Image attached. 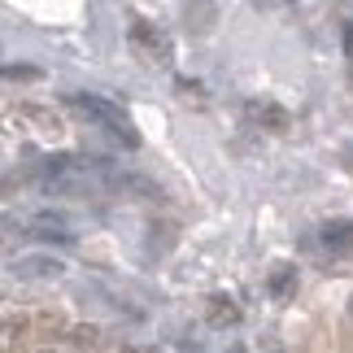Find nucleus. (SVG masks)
<instances>
[{
  "label": "nucleus",
  "instance_id": "1",
  "mask_svg": "<svg viewBox=\"0 0 353 353\" xmlns=\"http://www.w3.org/2000/svg\"><path fill=\"white\" fill-rule=\"evenodd\" d=\"M74 105V110H83L88 118H97L105 131H114L127 148H140V131H135V122H131V114L127 110H118L114 101H105V97H92V92H70L65 97Z\"/></svg>",
  "mask_w": 353,
  "mask_h": 353
},
{
  "label": "nucleus",
  "instance_id": "2",
  "mask_svg": "<svg viewBox=\"0 0 353 353\" xmlns=\"http://www.w3.org/2000/svg\"><path fill=\"white\" fill-rule=\"evenodd\" d=\"M131 44L140 52H148V61H170V39L161 35L153 22H144V18L131 22Z\"/></svg>",
  "mask_w": 353,
  "mask_h": 353
},
{
  "label": "nucleus",
  "instance_id": "3",
  "mask_svg": "<svg viewBox=\"0 0 353 353\" xmlns=\"http://www.w3.org/2000/svg\"><path fill=\"white\" fill-rule=\"evenodd\" d=\"M13 275L18 279H57L61 262L57 257H18V262H13Z\"/></svg>",
  "mask_w": 353,
  "mask_h": 353
},
{
  "label": "nucleus",
  "instance_id": "4",
  "mask_svg": "<svg viewBox=\"0 0 353 353\" xmlns=\"http://www.w3.org/2000/svg\"><path fill=\"white\" fill-rule=\"evenodd\" d=\"M323 244H327L332 253H353V223L345 219H332V223H323Z\"/></svg>",
  "mask_w": 353,
  "mask_h": 353
},
{
  "label": "nucleus",
  "instance_id": "5",
  "mask_svg": "<svg viewBox=\"0 0 353 353\" xmlns=\"http://www.w3.org/2000/svg\"><path fill=\"white\" fill-rule=\"evenodd\" d=\"M266 288H270V296H275V301H288V296L296 292V266H288V262H279L275 270H270Z\"/></svg>",
  "mask_w": 353,
  "mask_h": 353
},
{
  "label": "nucleus",
  "instance_id": "6",
  "mask_svg": "<svg viewBox=\"0 0 353 353\" xmlns=\"http://www.w3.org/2000/svg\"><path fill=\"white\" fill-rule=\"evenodd\" d=\"M249 114H253L257 122H266V131H288V127H292L288 110H279V105H262V101H253V105H249Z\"/></svg>",
  "mask_w": 353,
  "mask_h": 353
},
{
  "label": "nucleus",
  "instance_id": "7",
  "mask_svg": "<svg viewBox=\"0 0 353 353\" xmlns=\"http://www.w3.org/2000/svg\"><path fill=\"white\" fill-rule=\"evenodd\" d=\"M210 323L214 327H227V323H240V310L232 305V296H210Z\"/></svg>",
  "mask_w": 353,
  "mask_h": 353
},
{
  "label": "nucleus",
  "instance_id": "8",
  "mask_svg": "<svg viewBox=\"0 0 353 353\" xmlns=\"http://www.w3.org/2000/svg\"><path fill=\"white\" fill-rule=\"evenodd\" d=\"M0 74L5 79H39L35 65H0Z\"/></svg>",
  "mask_w": 353,
  "mask_h": 353
},
{
  "label": "nucleus",
  "instance_id": "9",
  "mask_svg": "<svg viewBox=\"0 0 353 353\" xmlns=\"http://www.w3.org/2000/svg\"><path fill=\"white\" fill-rule=\"evenodd\" d=\"M345 57H349V70H353V22L345 26Z\"/></svg>",
  "mask_w": 353,
  "mask_h": 353
},
{
  "label": "nucleus",
  "instance_id": "10",
  "mask_svg": "<svg viewBox=\"0 0 353 353\" xmlns=\"http://www.w3.org/2000/svg\"><path fill=\"white\" fill-rule=\"evenodd\" d=\"M227 353H249V349H244V345H227Z\"/></svg>",
  "mask_w": 353,
  "mask_h": 353
},
{
  "label": "nucleus",
  "instance_id": "11",
  "mask_svg": "<svg viewBox=\"0 0 353 353\" xmlns=\"http://www.w3.org/2000/svg\"><path fill=\"white\" fill-rule=\"evenodd\" d=\"M349 319H353V296H349Z\"/></svg>",
  "mask_w": 353,
  "mask_h": 353
},
{
  "label": "nucleus",
  "instance_id": "12",
  "mask_svg": "<svg viewBox=\"0 0 353 353\" xmlns=\"http://www.w3.org/2000/svg\"><path fill=\"white\" fill-rule=\"evenodd\" d=\"M44 353H52V349H44Z\"/></svg>",
  "mask_w": 353,
  "mask_h": 353
}]
</instances>
